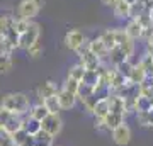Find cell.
Masks as SVG:
<instances>
[{
  "instance_id": "obj_1",
  "label": "cell",
  "mask_w": 153,
  "mask_h": 146,
  "mask_svg": "<svg viewBox=\"0 0 153 146\" xmlns=\"http://www.w3.org/2000/svg\"><path fill=\"white\" fill-rule=\"evenodd\" d=\"M31 99L22 92H10L0 97V107L5 109L7 112L14 114V116H26L31 109Z\"/></svg>"
},
{
  "instance_id": "obj_2",
  "label": "cell",
  "mask_w": 153,
  "mask_h": 146,
  "mask_svg": "<svg viewBox=\"0 0 153 146\" xmlns=\"http://www.w3.org/2000/svg\"><path fill=\"white\" fill-rule=\"evenodd\" d=\"M39 36H41V26L31 21V22H29V27L21 34V36H19L17 48H19V49H27L29 46H33L34 43H38Z\"/></svg>"
},
{
  "instance_id": "obj_3",
  "label": "cell",
  "mask_w": 153,
  "mask_h": 146,
  "mask_svg": "<svg viewBox=\"0 0 153 146\" xmlns=\"http://www.w3.org/2000/svg\"><path fill=\"white\" fill-rule=\"evenodd\" d=\"M41 7H43L41 0H21V4L17 7V19L31 21L39 14Z\"/></svg>"
},
{
  "instance_id": "obj_4",
  "label": "cell",
  "mask_w": 153,
  "mask_h": 146,
  "mask_svg": "<svg viewBox=\"0 0 153 146\" xmlns=\"http://www.w3.org/2000/svg\"><path fill=\"white\" fill-rule=\"evenodd\" d=\"M41 129L44 133H48L51 138H56L63 129V119L60 117V114H48L41 121Z\"/></svg>"
},
{
  "instance_id": "obj_5",
  "label": "cell",
  "mask_w": 153,
  "mask_h": 146,
  "mask_svg": "<svg viewBox=\"0 0 153 146\" xmlns=\"http://www.w3.org/2000/svg\"><path fill=\"white\" fill-rule=\"evenodd\" d=\"M111 136H112V141L117 146H126L131 141L133 133H131V127L126 122H123V124H119L117 127H114V129L111 131Z\"/></svg>"
},
{
  "instance_id": "obj_6",
  "label": "cell",
  "mask_w": 153,
  "mask_h": 146,
  "mask_svg": "<svg viewBox=\"0 0 153 146\" xmlns=\"http://www.w3.org/2000/svg\"><path fill=\"white\" fill-rule=\"evenodd\" d=\"M85 34L80 31V29H71V31H68V33L65 34V46L70 51H75L80 44L85 41Z\"/></svg>"
},
{
  "instance_id": "obj_7",
  "label": "cell",
  "mask_w": 153,
  "mask_h": 146,
  "mask_svg": "<svg viewBox=\"0 0 153 146\" xmlns=\"http://www.w3.org/2000/svg\"><path fill=\"white\" fill-rule=\"evenodd\" d=\"M56 99H58V104H60L61 110H70V109L75 107V104H76V95L68 92V90H65V88H60L58 90Z\"/></svg>"
},
{
  "instance_id": "obj_8",
  "label": "cell",
  "mask_w": 153,
  "mask_h": 146,
  "mask_svg": "<svg viewBox=\"0 0 153 146\" xmlns=\"http://www.w3.org/2000/svg\"><path fill=\"white\" fill-rule=\"evenodd\" d=\"M58 85H56L53 80H46L44 83H41V85L38 87V97H39V102H43L44 99H48V97H53V95H56L58 93Z\"/></svg>"
},
{
  "instance_id": "obj_9",
  "label": "cell",
  "mask_w": 153,
  "mask_h": 146,
  "mask_svg": "<svg viewBox=\"0 0 153 146\" xmlns=\"http://www.w3.org/2000/svg\"><path fill=\"white\" fill-rule=\"evenodd\" d=\"M88 48H90V53L95 54L100 61L105 60V58H107V54H109V51L105 49V46H104V43L100 41V38L90 39V41H88Z\"/></svg>"
},
{
  "instance_id": "obj_10",
  "label": "cell",
  "mask_w": 153,
  "mask_h": 146,
  "mask_svg": "<svg viewBox=\"0 0 153 146\" xmlns=\"http://www.w3.org/2000/svg\"><path fill=\"white\" fill-rule=\"evenodd\" d=\"M107 104H109V112H114V114H123L124 116V100L116 95V93H111L107 97Z\"/></svg>"
},
{
  "instance_id": "obj_11",
  "label": "cell",
  "mask_w": 153,
  "mask_h": 146,
  "mask_svg": "<svg viewBox=\"0 0 153 146\" xmlns=\"http://www.w3.org/2000/svg\"><path fill=\"white\" fill-rule=\"evenodd\" d=\"M104 124H105V127L109 129V133L114 127H117L119 124H123V122H126V116H123V114H114V112H109L107 116H105L104 119Z\"/></svg>"
},
{
  "instance_id": "obj_12",
  "label": "cell",
  "mask_w": 153,
  "mask_h": 146,
  "mask_svg": "<svg viewBox=\"0 0 153 146\" xmlns=\"http://www.w3.org/2000/svg\"><path fill=\"white\" fill-rule=\"evenodd\" d=\"M80 65H82L85 70H97L99 66L102 65V61L99 60L95 54H92L90 51H88L85 56H82V58H80Z\"/></svg>"
},
{
  "instance_id": "obj_13",
  "label": "cell",
  "mask_w": 153,
  "mask_h": 146,
  "mask_svg": "<svg viewBox=\"0 0 153 146\" xmlns=\"http://www.w3.org/2000/svg\"><path fill=\"white\" fill-rule=\"evenodd\" d=\"M94 117L95 119H104L105 116L109 114V104H107V99H100V100H97V104L94 105L92 112Z\"/></svg>"
},
{
  "instance_id": "obj_14",
  "label": "cell",
  "mask_w": 153,
  "mask_h": 146,
  "mask_svg": "<svg viewBox=\"0 0 153 146\" xmlns=\"http://www.w3.org/2000/svg\"><path fill=\"white\" fill-rule=\"evenodd\" d=\"M22 129L26 131L29 136H34L38 131H41V122L33 117H22Z\"/></svg>"
},
{
  "instance_id": "obj_15",
  "label": "cell",
  "mask_w": 153,
  "mask_h": 146,
  "mask_svg": "<svg viewBox=\"0 0 153 146\" xmlns=\"http://www.w3.org/2000/svg\"><path fill=\"white\" fill-rule=\"evenodd\" d=\"M124 31H126V34H128V38L133 39V41H134V39H140L143 36V27L140 26L134 19L129 21V24L124 27Z\"/></svg>"
},
{
  "instance_id": "obj_16",
  "label": "cell",
  "mask_w": 153,
  "mask_h": 146,
  "mask_svg": "<svg viewBox=\"0 0 153 146\" xmlns=\"http://www.w3.org/2000/svg\"><path fill=\"white\" fill-rule=\"evenodd\" d=\"M48 114H49V112L46 110V107L43 105V102H38V104H34V105H31V109H29L27 116L41 122V121H43L46 116H48Z\"/></svg>"
},
{
  "instance_id": "obj_17",
  "label": "cell",
  "mask_w": 153,
  "mask_h": 146,
  "mask_svg": "<svg viewBox=\"0 0 153 146\" xmlns=\"http://www.w3.org/2000/svg\"><path fill=\"white\" fill-rule=\"evenodd\" d=\"M22 117H24V116H22ZM22 117H19V116H14V114H12L2 129L5 131V133H9V134H14L16 131L22 129Z\"/></svg>"
},
{
  "instance_id": "obj_18",
  "label": "cell",
  "mask_w": 153,
  "mask_h": 146,
  "mask_svg": "<svg viewBox=\"0 0 153 146\" xmlns=\"http://www.w3.org/2000/svg\"><path fill=\"white\" fill-rule=\"evenodd\" d=\"M107 60H109L111 63L116 66V65H119V63H123V61L129 60V58L126 56V53L119 48V46H114V48L109 51V54H107Z\"/></svg>"
},
{
  "instance_id": "obj_19",
  "label": "cell",
  "mask_w": 153,
  "mask_h": 146,
  "mask_svg": "<svg viewBox=\"0 0 153 146\" xmlns=\"http://www.w3.org/2000/svg\"><path fill=\"white\" fill-rule=\"evenodd\" d=\"M134 116H136V121L140 126H143V127L153 126V107L150 110H145V112H134Z\"/></svg>"
},
{
  "instance_id": "obj_20",
  "label": "cell",
  "mask_w": 153,
  "mask_h": 146,
  "mask_svg": "<svg viewBox=\"0 0 153 146\" xmlns=\"http://www.w3.org/2000/svg\"><path fill=\"white\" fill-rule=\"evenodd\" d=\"M145 76H146V73H145V70H143V66L140 65V63H138V65H133L131 73H129V80H131L133 83L141 85L143 80H145Z\"/></svg>"
},
{
  "instance_id": "obj_21",
  "label": "cell",
  "mask_w": 153,
  "mask_h": 146,
  "mask_svg": "<svg viewBox=\"0 0 153 146\" xmlns=\"http://www.w3.org/2000/svg\"><path fill=\"white\" fill-rule=\"evenodd\" d=\"M100 38V41L104 43L105 49L107 51H111V49L114 48V46H117L116 44V34H114V29H107V31H104V33L99 36Z\"/></svg>"
},
{
  "instance_id": "obj_22",
  "label": "cell",
  "mask_w": 153,
  "mask_h": 146,
  "mask_svg": "<svg viewBox=\"0 0 153 146\" xmlns=\"http://www.w3.org/2000/svg\"><path fill=\"white\" fill-rule=\"evenodd\" d=\"M33 138H34V146H53V139H55L48 133H44L43 129L38 131Z\"/></svg>"
},
{
  "instance_id": "obj_23",
  "label": "cell",
  "mask_w": 153,
  "mask_h": 146,
  "mask_svg": "<svg viewBox=\"0 0 153 146\" xmlns=\"http://www.w3.org/2000/svg\"><path fill=\"white\" fill-rule=\"evenodd\" d=\"M112 10H114V16L119 17V19H126L129 17V5L123 2V0H117L114 5H112Z\"/></svg>"
},
{
  "instance_id": "obj_24",
  "label": "cell",
  "mask_w": 153,
  "mask_h": 146,
  "mask_svg": "<svg viewBox=\"0 0 153 146\" xmlns=\"http://www.w3.org/2000/svg\"><path fill=\"white\" fill-rule=\"evenodd\" d=\"M82 83L88 87H95L99 83V70H85L82 76Z\"/></svg>"
},
{
  "instance_id": "obj_25",
  "label": "cell",
  "mask_w": 153,
  "mask_h": 146,
  "mask_svg": "<svg viewBox=\"0 0 153 146\" xmlns=\"http://www.w3.org/2000/svg\"><path fill=\"white\" fill-rule=\"evenodd\" d=\"M43 105L46 107V110H48L49 114H60V104H58V99H56V95H53V97H48L43 100Z\"/></svg>"
},
{
  "instance_id": "obj_26",
  "label": "cell",
  "mask_w": 153,
  "mask_h": 146,
  "mask_svg": "<svg viewBox=\"0 0 153 146\" xmlns=\"http://www.w3.org/2000/svg\"><path fill=\"white\" fill-rule=\"evenodd\" d=\"M14 22H16V17L12 16H0V36H5L7 31L14 27Z\"/></svg>"
},
{
  "instance_id": "obj_27",
  "label": "cell",
  "mask_w": 153,
  "mask_h": 146,
  "mask_svg": "<svg viewBox=\"0 0 153 146\" xmlns=\"http://www.w3.org/2000/svg\"><path fill=\"white\" fill-rule=\"evenodd\" d=\"M138 63L143 66V70H145V73H146V75L153 73V54L152 53H148V51H146V53L141 56V60L138 61Z\"/></svg>"
},
{
  "instance_id": "obj_28",
  "label": "cell",
  "mask_w": 153,
  "mask_h": 146,
  "mask_svg": "<svg viewBox=\"0 0 153 146\" xmlns=\"http://www.w3.org/2000/svg\"><path fill=\"white\" fill-rule=\"evenodd\" d=\"M83 73H85V68H83L80 63H76V65L68 68V75L66 76H68V78H73V80H76V82H82Z\"/></svg>"
},
{
  "instance_id": "obj_29",
  "label": "cell",
  "mask_w": 153,
  "mask_h": 146,
  "mask_svg": "<svg viewBox=\"0 0 153 146\" xmlns=\"http://www.w3.org/2000/svg\"><path fill=\"white\" fill-rule=\"evenodd\" d=\"M94 93V87H88V85H85V83H82L80 82V85H78V90H76V100H80V102H83L87 97H90Z\"/></svg>"
},
{
  "instance_id": "obj_30",
  "label": "cell",
  "mask_w": 153,
  "mask_h": 146,
  "mask_svg": "<svg viewBox=\"0 0 153 146\" xmlns=\"http://www.w3.org/2000/svg\"><path fill=\"white\" fill-rule=\"evenodd\" d=\"M131 68H133V63L129 60L123 61V63H119V65L114 66V70L117 71V73H121V75L124 76V78H129V73H131Z\"/></svg>"
},
{
  "instance_id": "obj_31",
  "label": "cell",
  "mask_w": 153,
  "mask_h": 146,
  "mask_svg": "<svg viewBox=\"0 0 153 146\" xmlns=\"http://www.w3.org/2000/svg\"><path fill=\"white\" fill-rule=\"evenodd\" d=\"M145 10V4H143V0H138V2H134L133 5H129V17L131 19H136L138 16H141Z\"/></svg>"
},
{
  "instance_id": "obj_32",
  "label": "cell",
  "mask_w": 153,
  "mask_h": 146,
  "mask_svg": "<svg viewBox=\"0 0 153 146\" xmlns=\"http://www.w3.org/2000/svg\"><path fill=\"white\" fill-rule=\"evenodd\" d=\"M14 46H12L9 41H7L4 36H0V56H4V54H7V56H12V53H14Z\"/></svg>"
},
{
  "instance_id": "obj_33",
  "label": "cell",
  "mask_w": 153,
  "mask_h": 146,
  "mask_svg": "<svg viewBox=\"0 0 153 146\" xmlns=\"http://www.w3.org/2000/svg\"><path fill=\"white\" fill-rule=\"evenodd\" d=\"M26 53H27V56H31V58L36 60V58H39V56L43 54V46H41L39 41H38V43H34L33 46H29V48L26 49Z\"/></svg>"
},
{
  "instance_id": "obj_34",
  "label": "cell",
  "mask_w": 153,
  "mask_h": 146,
  "mask_svg": "<svg viewBox=\"0 0 153 146\" xmlns=\"http://www.w3.org/2000/svg\"><path fill=\"white\" fill-rule=\"evenodd\" d=\"M12 68V56H0V73H9Z\"/></svg>"
},
{
  "instance_id": "obj_35",
  "label": "cell",
  "mask_w": 153,
  "mask_h": 146,
  "mask_svg": "<svg viewBox=\"0 0 153 146\" xmlns=\"http://www.w3.org/2000/svg\"><path fill=\"white\" fill-rule=\"evenodd\" d=\"M78 85H80V82H76V80H73V78H68V76H66V80L63 82V87H61V88H65V90H68V92H71V93H76Z\"/></svg>"
},
{
  "instance_id": "obj_36",
  "label": "cell",
  "mask_w": 153,
  "mask_h": 146,
  "mask_svg": "<svg viewBox=\"0 0 153 146\" xmlns=\"http://www.w3.org/2000/svg\"><path fill=\"white\" fill-rule=\"evenodd\" d=\"M0 146H16L14 139H12V134L5 133L4 129H0Z\"/></svg>"
},
{
  "instance_id": "obj_37",
  "label": "cell",
  "mask_w": 153,
  "mask_h": 146,
  "mask_svg": "<svg viewBox=\"0 0 153 146\" xmlns=\"http://www.w3.org/2000/svg\"><path fill=\"white\" fill-rule=\"evenodd\" d=\"M29 22H31V21H24V19H17V17H16V22H14V29L17 31V34H19V36H21V34L29 27Z\"/></svg>"
},
{
  "instance_id": "obj_38",
  "label": "cell",
  "mask_w": 153,
  "mask_h": 146,
  "mask_svg": "<svg viewBox=\"0 0 153 146\" xmlns=\"http://www.w3.org/2000/svg\"><path fill=\"white\" fill-rule=\"evenodd\" d=\"M134 21H136L138 24H140V26L143 27V31H145L146 27L152 26V21H150V16H148V12H143L141 16H138L136 19H134Z\"/></svg>"
},
{
  "instance_id": "obj_39",
  "label": "cell",
  "mask_w": 153,
  "mask_h": 146,
  "mask_svg": "<svg viewBox=\"0 0 153 146\" xmlns=\"http://www.w3.org/2000/svg\"><path fill=\"white\" fill-rule=\"evenodd\" d=\"M27 133H26V131L24 129H19V131H16V133H14V134H12V139H14V145L16 146H19L22 143V141L26 139V138H27Z\"/></svg>"
},
{
  "instance_id": "obj_40",
  "label": "cell",
  "mask_w": 153,
  "mask_h": 146,
  "mask_svg": "<svg viewBox=\"0 0 153 146\" xmlns=\"http://www.w3.org/2000/svg\"><path fill=\"white\" fill-rule=\"evenodd\" d=\"M97 100H100V99H97L95 95H94V93L90 95V97H87L85 100H83L82 104H83V107L87 109V112H92V109H94V105L97 104Z\"/></svg>"
},
{
  "instance_id": "obj_41",
  "label": "cell",
  "mask_w": 153,
  "mask_h": 146,
  "mask_svg": "<svg viewBox=\"0 0 153 146\" xmlns=\"http://www.w3.org/2000/svg\"><path fill=\"white\" fill-rule=\"evenodd\" d=\"M10 116H12L10 112H7L5 109H2V107H0V129H2L4 126H5V122L9 121V117H10Z\"/></svg>"
},
{
  "instance_id": "obj_42",
  "label": "cell",
  "mask_w": 153,
  "mask_h": 146,
  "mask_svg": "<svg viewBox=\"0 0 153 146\" xmlns=\"http://www.w3.org/2000/svg\"><path fill=\"white\" fill-rule=\"evenodd\" d=\"M141 87H148V88H153V73L145 76V80H143Z\"/></svg>"
},
{
  "instance_id": "obj_43",
  "label": "cell",
  "mask_w": 153,
  "mask_h": 146,
  "mask_svg": "<svg viewBox=\"0 0 153 146\" xmlns=\"http://www.w3.org/2000/svg\"><path fill=\"white\" fill-rule=\"evenodd\" d=\"M95 129L100 131V133H105V131H109L107 127H105V124H104V121H102V119H95Z\"/></svg>"
},
{
  "instance_id": "obj_44",
  "label": "cell",
  "mask_w": 153,
  "mask_h": 146,
  "mask_svg": "<svg viewBox=\"0 0 153 146\" xmlns=\"http://www.w3.org/2000/svg\"><path fill=\"white\" fill-rule=\"evenodd\" d=\"M19 146H34V138H33V136H27V138L22 141Z\"/></svg>"
},
{
  "instance_id": "obj_45",
  "label": "cell",
  "mask_w": 153,
  "mask_h": 146,
  "mask_svg": "<svg viewBox=\"0 0 153 146\" xmlns=\"http://www.w3.org/2000/svg\"><path fill=\"white\" fill-rule=\"evenodd\" d=\"M100 2H102L104 5H107V7H112L116 2H117V0H100Z\"/></svg>"
},
{
  "instance_id": "obj_46",
  "label": "cell",
  "mask_w": 153,
  "mask_h": 146,
  "mask_svg": "<svg viewBox=\"0 0 153 146\" xmlns=\"http://www.w3.org/2000/svg\"><path fill=\"white\" fill-rule=\"evenodd\" d=\"M148 16H150V21H152V24H153V7L148 10Z\"/></svg>"
},
{
  "instance_id": "obj_47",
  "label": "cell",
  "mask_w": 153,
  "mask_h": 146,
  "mask_svg": "<svg viewBox=\"0 0 153 146\" xmlns=\"http://www.w3.org/2000/svg\"><path fill=\"white\" fill-rule=\"evenodd\" d=\"M123 2H126V4H128V5H133V4H134V2H138V0H123Z\"/></svg>"
},
{
  "instance_id": "obj_48",
  "label": "cell",
  "mask_w": 153,
  "mask_h": 146,
  "mask_svg": "<svg viewBox=\"0 0 153 146\" xmlns=\"http://www.w3.org/2000/svg\"><path fill=\"white\" fill-rule=\"evenodd\" d=\"M152 127H153V126H152Z\"/></svg>"
},
{
  "instance_id": "obj_49",
  "label": "cell",
  "mask_w": 153,
  "mask_h": 146,
  "mask_svg": "<svg viewBox=\"0 0 153 146\" xmlns=\"http://www.w3.org/2000/svg\"><path fill=\"white\" fill-rule=\"evenodd\" d=\"M53 146H55V145H53Z\"/></svg>"
}]
</instances>
